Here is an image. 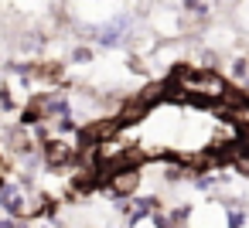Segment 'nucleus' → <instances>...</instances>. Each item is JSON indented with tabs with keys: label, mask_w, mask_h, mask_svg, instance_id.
<instances>
[{
	"label": "nucleus",
	"mask_w": 249,
	"mask_h": 228,
	"mask_svg": "<svg viewBox=\"0 0 249 228\" xmlns=\"http://www.w3.org/2000/svg\"><path fill=\"white\" fill-rule=\"evenodd\" d=\"M239 167H242V170L249 174V157H242V160H239Z\"/></svg>",
	"instance_id": "3"
},
{
	"label": "nucleus",
	"mask_w": 249,
	"mask_h": 228,
	"mask_svg": "<svg viewBox=\"0 0 249 228\" xmlns=\"http://www.w3.org/2000/svg\"><path fill=\"white\" fill-rule=\"evenodd\" d=\"M137 184H140V170H137V167H126V170L109 174V191H113L116 197H130V194H137Z\"/></svg>",
	"instance_id": "2"
},
{
	"label": "nucleus",
	"mask_w": 249,
	"mask_h": 228,
	"mask_svg": "<svg viewBox=\"0 0 249 228\" xmlns=\"http://www.w3.org/2000/svg\"><path fill=\"white\" fill-rule=\"evenodd\" d=\"M174 92L195 99V102H222L225 99V82L215 75V72H198V68H178L174 72V82H171Z\"/></svg>",
	"instance_id": "1"
}]
</instances>
